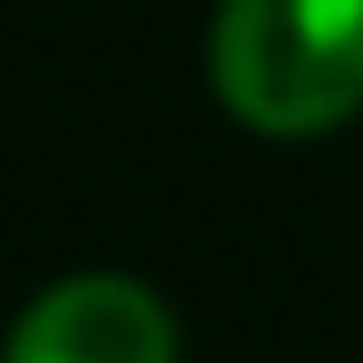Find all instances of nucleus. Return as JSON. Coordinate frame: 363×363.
<instances>
[{"mask_svg":"<svg viewBox=\"0 0 363 363\" xmlns=\"http://www.w3.org/2000/svg\"><path fill=\"white\" fill-rule=\"evenodd\" d=\"M215 99L256 133H330L363 108V0H223L206 33Z\"/></svg>","mask_w":363,"mask_h":363,"instance_id":"f257e3e1","label":"nucleus"},{"mask_svg":"<svg viewBox=\"0 0 363 363\" xmlns=\"http://www.w3.org/2000/svg\"><path fill=\"white\" fill-rule=\"evenodd\" d=\"M0 363H182V339L157 289L124 272H74L17 314Z\"/></svg>","mask_w":363,"mask_h":363,"instance_id":"f03ea898","label":"nucleus"}]
</instances>
